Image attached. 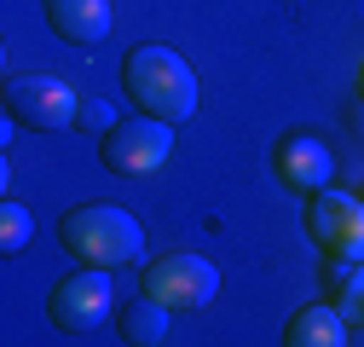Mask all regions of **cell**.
<instances>
[{
    "mask_svg": "<svg viewBox=\"0 0 364 347\" xmlns=\"http://www.w3.org/2000/svg\"><path fill=\"white\" fill-rule=\"evenodd\" d=\"M29 237H35V214L18 197H6V203H0V255H23Z\"/></svg>",
    "mask_w": 364,
    "mask_h": 347,
    "instance_id": "cell-12",
    "label": "cell"
},
{
    "mask_svg": "<svg viewBox=\"0 0 364 347\" xmlns=\"http://www.w3.org/2000/svg\"><path fill=\"white\" fill-rule=\"evenodd\" d=\"M358 93H364V64H358Z\"/></svg>",
    "mask_w": 364,
    "mask_h": 347,
    "instance_id": "cell-15",
    "label": "cell"
},
{
    "mask_svg": "<svg viewBox=\"0 0 364 347\" xmlns=\"http://www.w3.org/2000/svg\"><path fill=\"white\" fill-rule=\"evenodd\" d=\"M122 93L145 116H162L179 127L197 116V70L173 47H162V41H145V47H133L122 58Z\"/></svg>",
    "mask_w": 364,
    "mask_h": 347,
    "instance_id": "cell-1",
    "label": "cell"
},
{
    "mask_svg": "<svg viewBox=\"0 0 364 347\" xmlns=\"http://www.w3.org/2000/svg\"><path fill=\"white\" fill-rule=\"evenodd\" d=\"M289 347H347L353 341V319L336 307V301H306V307L284 324Z\"/></svg>",
    "mask_w": 364,
    "mask_h": 347,
    "instance_id": "cell-10",
    "label": "cell"
},
{
    "mask_svg": "<svg viewBox=\"0 0 364 347\" xmlns=\"http://www.w3.org/2000/svg\"><path fill=\"white\" fill-rule=\"evenodd\" d=\"M272 174H278V186L295 191V197H312L324 191L336 180V151L312 134V127H295V134L278 139V151H272Z\"/></svg>",
    "mask_w": 364,
    "mask_h": 347,
    "instance_id": "cell-8",
    "label": "cell"
},
{
    "mask_svg": "<svg viewBox=\"0 0 364 347\" xmlns=\"http://www.w3.org/2000/svg\"><path fill=\"white\" fill-rule=\"evenodd\" d=\"M47 23L70 47H99L116 23V12H110V0H47Z\"/></svg>",
    "mask_w": 364,
    "mask_h": 347,
    "instance_id": "cell-9",
    "label": "cell"
},
{
    "mask_svg": "<svg viewBox=\"0 0 364 347\" xmlns=\"http://www.w3.org/2000/svg\"><path fill=\"white\" fill-rule=\"evenodd\" d=\"M145 295L168 301L173 313H203L208 301L220 295V267L191 249H179V255H162L145 267Z\"/></svg>",
    "mask_w": 364,
    "mask_h": 347,
    "instance_id": "cell-7",
    "label": "cell"
},
{
    "mask_svg": "<svg viewBox=\"0 0 364 347\" xmlns=\"http://www.w3.org/2000/svg\"><path fill=\"white\" fill-rule=\"evenodd\" d=\"M110 301H116V284H110V267H81L64 272L47 295V319L64 330V336H93L105 319H110Z\"/></svg>",
    "mask_w": 364,
    "mask_h": 347,
    "instance_id": "cell-5",
    "label": "cell"
},
{
    "mask_svg": "<svg viewBox=\"0 0 364 347\" xmlns=\"http://www.w3.org/2000/svg\"><path fill=\"white\" fill-rule=\"evenodd\" d=\"M336 307H341V313H347L353 324H364V272H358V284H353V289H347V295L336 301Z\"/></svg>",
    "mask_w": 364,
    "mask_h": 347,
    "instance_id": "cell-14",
    "label": "cell"
},
{
    "mask_svg": "<svg viewBox=\"0 0 364 347\" xmlns=\"http://www.w3.org/2000/svg\"><path fill=\"white\" fill-rule=\"evenodd\" d=\"M306 232L324 260H364V197L358 191H312L306 197Z\"/></svg>",
    "mask_w": 364,
    "mask_h": 347,
    "instance_id": "cell-6",
    "label": "cell"
},
{
    "mask_svg": "<svg viewBox=\"0 0 364 347\" xmlns=\"http://www.w3.org/2000/svg\"><path fill=\"white\" fill-rule=\"evenodd\" d=\"M0 105H6L23 127H35V134H64V127H75V116H81L75 87L64 75H47V70L12 75L6 93H0Z\"/></svg>",
    "mask_w": 364,
    "mask_h": 347,
    "instance_id": "cell-4",
    "label": "cell"
},
{
    "mask_svg": "<svg viewBox=\"0 0 364 347\" xmlns=\"http://www.w3.org/2000/svg\"><path fill=\"white\" fill-rule=\"evenodd\" d=\"M99 156H105L110 174H122V180H145V174H156L173 156V122L133 110L99 139Z\"/></svg>",
    "mask_w": 364,
    "mask_h": 347,
    "instance_id": "cell-3",
    "label": "cell"
},
{
    "mask_svg": "<svg viewBox=\"0 0 364 347\" xmlns=\"http://www.w3.org/2000/svg\"><path fill=\"white\" fill-rule=\"evenodd\" d=\"M173 330V307L156 295H139V301H127V313H122V336L133 347H162Z\"/></svg>",
    "mask_w": 364,
    "mask_h": 347,
    "instance_id": "cell-11",
    "label": "cell"
},
{
    "mask_svg": "<svg viewBox=\"0 0 364 347\" xmlns=\"http://www.w3.org/2000/svg\"><path fill=\"white\" fill-rule=\"evenodd\" d=\"M58 243L81 260V267H127L145 255V226L116 203H81L58 220Z\"/></svg>",
    "mask_w": 364,
    "mask_h": 347,
    "instance_id": "cell-2",
    "label": "cell"
},
{
    "mask_svg": "<svg viewBox=\"0 0 364 347\" xmlns=\"http://www.w3.org/2000/svg\"><path fill=\"white\" fill-rule=\"evenodd\" d=\"M122 116H116V105L110 99H81V116H75V127H87V134H110V127H116Z\"/></svg>",
    "mask_w": 364,
    "mask_h": 347,
    "instance_id": "cell-13",
    "label": "cell"
}]
</instances>
